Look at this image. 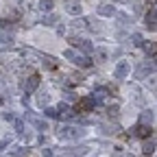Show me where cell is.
I'll return each instance as SVG.
<instances>
[{
	"label": "cell",
	"instance_id": "6da1fadb",
	"mask_svg": "<svg viewBox=\"0 0 157 157\" xmlns=\"http://www.w3.org/2000/svg\"><path fill=\"white\" fill-rule=\"evenodd\" d=\"M57 135L61 137V140H78V137H83L85 131L81 127H70V124H63L57 129Z\"/></svg>",
	"mask_w": 157,
	"mask_h": 157
},
{
	"label": "cell",
	"instance_id": "7a4b0ae2",
	"mask_svg": "<svg viewBox=\"0 0 157 157\" xmlns=\"http://www.w3.org/2000/svg\"><path fill=\"white\" fill-rule=\"evenodd\" d=\"M63 57L66 59H70V61L74 63V66H81V68H90L92 66V61L85 57V55H81V52H76L74 48H68V50H63Z\"/></svg>",
	"mask_w": 157,
	"mask_h": 157
},
{
	"label": "cell",
	"instance_id": "3957f363",
	"mask_svg": "<svg viewBox=\"0 0 157 157\" xmlns=\"http://www.w3.org/2000/svg\"><path fill=\"white\" fill-rule=\"evenodd\" d=\"M22 87H24V92H26V94H31L33 90H37V87H39V76H37V74H31L26 81L22 83Z\"/></svg>",
	"mask_w": 157,
	"mask_h": 157
},
{
	"label": "cell",
	"instance_id": "277c9868",
	"mask_svg": "<svg viewBox=\"0 0 157 157\" xmlns=\"http://www.w3.org/2000/svg\"><path fill=\"white\" fill-rule=\"evenodd\" d=\"M96 105H98V103L94 101L92 96H85V98H81V101H78V111H85V113H87V111H92Z\"/></svg>",
	"mask_w": 157,
	"mask_h": 157
},
{
	"label": "cell",
	"instance_id": "5b68a950",
	"mask_svg": "<svg viewBox=\"0 0 157 157\" xmlns=\"http://www.w3.org/2000/svg\"><path fill=\"white\" fill-rule=\"evenodd\" d=\"M127 74H129V63L127 61H120L116 66V70H113V76L116 78H127Z\"/></svg>",
	"mask_w": 157,
	"mask_h": 157
},
{
	"label": "cell",
	"instance_id": "8992f818",
	"mask_svg": "<svg viewBox=\"0 0 157 157\" xmlns=\"http://www.w3.org/2000/svg\"><path fill=\"white\" fill-rule=\"evenodd\" d=\"M131 135H137V137H144V140H146V137L151 135V127H148V124H137V127L131 131Z\"/></svg>",
	"mask_w": 157,
	"mask_h": 157
},
{
	"label": "cell",
	"instance_id": "52a82bcc",
	"mask_svg": "<svg viewBox=\"0 0 157 157\" xmlns=\"http://www.w3.org/2000/svg\"><path fill=\"white\" fill-rule=\"evenodd\" d=\"M74 46L76 48H81L83 52H94V46H92V42H90V39H76V42H74Z\"/></svg>",
	"mask_w": 157,
	"mask_h": 157
},
{
	"label": "cell",
	"instance_id": "ba28073f",
	"mask_svg": "<svg viewBox=\"0 0 157 157\" xmlns=\"http://www.w3.org/2000/svg\"><path fill=\"white\" fill-rule=\"evenodd\" d=\"M155 120V113H153V109H144L142 113H140V124H148L151 127V122Z\"/></svg>",
	"mask_w": 157,
	"mask_h": 157
},
{
	"label": "cell",
	"instance_id": "9c48e42d",
	"mask_svg": "<svg viewBox=\"0 0 157 157\" xmlns=\"http://www.w3.org/2000/svg\"><path fill=\"white\" fill-rule=\"evenodd\" d=\"M153 70H155V66L151 63V59H148V61H144V63H142L140 68H137V76H140V78H142V76H146V74H151Z\"/></svg>",
	"mask_w": 157,
	"mask_h": 157
},
{
	"label": "cell",
	"instance_id": "30bf717a",
	"mask_svg": "<svg viewBox=\"0 0 157 157\" xmlns=\"http://www.w3.org/2000/svg\"><path fill=\"white\" fill-rule=\"evenodd\" d=\"M66 11H68V13H72V15H81L83 7H81V2H74V0H70V2L66 5Z\"/></svg>",
	"mask_w": 157,
	"mask_h": 157
},
{
	"label": "cell",
	"instance_id": "8fae6325",
	"mask_svg": "<svg viewBox=\"0 0 157 157\" xmlns=\"http://www.w3.org/2000/svg\"><path fill=\"white\" fill-rule=\"evenodd\" d=\"M29 120L33 122V127H35L37 131H46V129H48V122H46V120H42V118H35V116H29Z\"/></svg>",
	"mask_w": 157,
	"mask_h": 157
},
{
	"label": "cell",
	"instance_id": "7c38bea8",
	"mask_svg": "<svg viewBox=\"0 0 157 157\" xmlns=\"http://www.w3.org/2000/svg\"><path fill=\"white\" fill-rule=\"evenodd\" d=\"M98 13H101L103 17H113L116 9H113V5H103V7H98Z\"/></svg>",
	"mask_w": 157,
	"mask_h": 157
},
{
	"label": "cell",
	"instance_id": "4fadbf2b",
	"mask_svg": "<svg viewBox=\"0 0 157 157\" xmlns=\"http://www.w3.org/2000/svg\"><path fill=\"white\" fill-rule=\"evenodd\" d=\"M57 111H59V116H63L66 120H70V118L74 116V113H72V109H70L66 103H61V105H59V107H57Z\"/></svg>",
	"mask_w": 157,
	"mask_h": 157
},
{
	"label": "cell",
	"instance_id": "5bb4252c",
	"mask_svg": "<svg viewBox=\"0 0 157 157\" xmlns=\"http://www.w3.org/2000/svg\"><path fill=\"white\" fill-rule=\"evenodd\" d=\"M155 140H144V144H142V153L144 155H153L155 153Z\"/></svg>",
	"mask_w": 157,
	"mask_h": 157
},
{
	"label": "cell",
	"instance_id": "9a60e30c",
	"mask_svg": "<svg viewBox=\"0 0 157 157\" xmlns=\"http://www.w3.org/2000/svg\"><path fill=\"white\" fill-rule=\"evenodd\" d=\"M144 50H146V55H148V57H157V44L146 42V44H144Z\"/></svg>",
	"mask_w": 157,
	"mask_h": 157
},
{
	"label": "cell",
	"instance_id": "2e32d148",
	"mask_svg": "<svg viewBox=\"0 0 157 157\" xmlns=\"http://www.w3.org/2000/svg\"><path fill=\"white\" fill-rule=\"evenodd\" d=\"M105 96H107V90H105V87H101V90H96V92H94V96H92V98H94L96 103H101Z\"/></svg>",
	"mask_w": 157,
	"mask_h": 157
},
{
	"label": "cell",
	"instance_id": "e0dca14e",
	"mask_svg": "<svg viewBox=\"0 0 157 157\" xmlns=\"http://www.w3.org/2000/svg\"><path fill=\"white\" fill-rule=\"evenodd\" d=\"M42 63H44L46 68H50V70H52V68H57L55 59H52V57H48V55H44V57H42Z\"/></svg>",
	"mask_w": 157,
	"mask_h": 157
},
{
	"label": "cell",
	"instance_id": "ac0fdd59",
	"mask_svg": "<svg viewBox=\"0 0 157 157\" xmlns=\"http://www.w3.org/2000/svg\"><path fill=\"white\" fill-rule=\"evenodd\" d=\"M0 44H2V46H11L13 44V37L7 35V33H0Z\"/></svg>",
	"mask_w": 157,
	"mask_h": 157
},
{
	"label": "cell",
	"instance_id": "d6986e66",
	"mask_svg": "<svg viewBox=\"0 0 157 157\" xmlns=\"http://www.w3.org/2000/svg\"><path fill=\"white\" fill-rule=\"evenodd\" d=\"M39 9H42V11H50L52 9V0H39Z\"/></svg>",
	"mask_w": 157,
	"mask_h": 157
},
{
	"label": "cell",
	"instance_id": "ffe728a7",
	"mask_svg": "<svg viewBox=\"0 0 157 157\" xmlns=\"http://www.w3.org/2000/svg\"><path fill=\"white\" fill-rule=\"evenodd\" d=\"M44 24H46V26L57 24V15H52V13H50V15H46V17H44Z\"/></svg>",
	"mask_w": 157,
	"mask_h": 157
},
{
	"label": "cell",
	"instance_id": "44dd1931",
	"mask_svg": "<svg viewBox=\"0 0 157 157\" xmlns=\"http://www.w3.org/2000/svg\"><path fill=\"white\" fill-rule=\"evenodd\" d=\"M44 113H46L48 118H57V116H59V111H57V109H52V107H46V109H44Z\"/></svg>",
	"mask_w": 157,
	"mask_h": 157
},
{
	"label": "cell",
	"instance_id": "7402d4cb",
	"mask_svg": "<svg viewBox=\"0 0 157 157\" xmlns=\"http://www.w3.org/2000/svg\"><path fill=\"white\" fill-rule=\"evenodd\" d=\"M131 42H133L135 46H142V35H140V33H135V35H131Z\"/></svg>",
	"mask_w": 157,
	"mask_h": 157
},
{
	"label": "cell",
	"instance_id": "603a6c76",
	"mask_svg": "<svg viewBox=\"0 0 157 157\" xmlns=\"http://www.w3.org/2000/svg\"><path fill=\"white\" fill-rule=\"evenodd\" d=\"M26 155H29V148H17L11 157H26Z\"/></svg>",
	"mask_w": 157,
	"mask_h": 157
},
{
	"label": "cell",
	"instance_id": "cb8c5ba5",
	"mask_svg": "<svg viewBox=\"0 0 157 157\" xmlns=\"http://www.w3.org/2000/svg\"><path fill=\"white\" fill-rule=\"evenodd\" d=\"M96 57H98V59H103V61H105V59H107V52H105L103 48H98V50H96Z\"/></svg>",
	"mask_w": 157,
	"mask_h": 157
},
{
	"label": "cell",
	"instance_id": "d4e9b609",
	"mask_svg": "<svg viewBox=\"0 0 157 157\" xmlns=\"http://www.w3.org/2000/svg\"><path fill=\"white\" fill-rule=\"evenodd\" d=\"M37 103H39V107H44V105L48 103V96H46V94H44V96H39V98H37Z\"/></svg>",
	"mask_w": 157,
	"mask_h": 157
},
{
	"label": "cell",
	"instance_id": "484cf974",
	"mask_svg": "<svg viewBox=\"0 0 157 157\" xmlns=\"http://www.w3.org/2000/svg\"><path fill=\"white\" fill-rule=\"evenodd\" d=\"M15 131H17V133H24V124L20 122V120H15Z\"/></svg>",
	"mask_w": 157,
	"mask_h": 157
},
{
	"label": "cell",
	"instance_id": "4316f807",
	"mask_svg": "<svg viewBox=\"0 0 157 157\" xmlns=\"http://www.w3.org/2000/svg\"><path fill=\"white\" fill-rule=\"evenodd\" d=\"M118 15V20H120V22H129V15H124V13H116Z\"/></svg>",
	"mask_w": 157,
	"mask_h": 157
},
{
	"label": "cell",
	"instance_id": "83f0119b",
	"mask_svg": "<svg viewBox=\"0 0 157 157\" xmlns=\"http://www.w3.org/2000/svg\"><path fill=\"white\" fill-rule=\"evenodd\" d=\"M42 157H52V151L50 148H42Z\"/></svg>",
	"mask_w": 157,
	"mask_h": 157
},
{
	"label": "cell",
	"instance_id": "f1b7e54d",
	"mask_svg": "<svg viewBox=\"0 0 157 157\" xmlns=\"http://www.w3.org/2000/svg\"><path fill=\"white\" fill-rule=\"evenodd\" d=\"M2 118H5V120H9V122H15V118H13V113H2Z\"/></svg>",
	"mask_w": 157,
	"mask_h": 157
},
{
	"label": "cell",
	"instance_id": "f546056e",
	"mask_svg": "<svg viewBox=\"0 0 157 157\" xmlns=\"http://www.w3.org/2000/svg\"><path fill=\"white\" fill-rule=\"evenodd\" d=\"M116 113H118V107H116V105H113V107H109V116H116Z\"/></svg>",
	"mask_w": 157,
	"mask_h": 157
},
{
	"label": "cell",
	"instance_id": "4dcf8cb0",
	"mask_svg": "<svg viewBox=\"0 0 157 157\" xmlns=\"http://www.w3.org/2000/svg\"><path fill=\"white\" fill-rule=\"evenodd\" d=\"M7 144H9V142H7V140H5V142H0V151H2V148H5V146H7Z\"/></svg>",
	"mask_w": 157,
	"mask_h": 157
},
{
	"label": "cell",
	"instance_id": "1f68e13d",
	"mask_svg": "<svg viewBox=\"0 0 157 157\" xmlns=\"http://www.w3.org/2000/svg\"><path fill=\"white\" fill-rule=\"evenodd\" d=\"M113 2H129V0H113Z\"/></svg>",
	"mask_w": 157,
	"mask_h": 157
},
{
	"label": "cell",
	"instance_id": "d6a6232c",
	"mask_svg": "<svg viewBox=\"0 0 157 157\" xmlns=\"http://www.w3.org/2000/svg\"><path fill=\"white\" fill-rule=\"evenodd\" d=\"M153 11H155V13H157V5H155V9H153Z\"/></svg>",
	"mask_w": 157,
	"mask_h": 157
},
{
	"label": "cell",
	"instance_id": "836d02e7",
	"mask_svg": "<svg viewBox=\"0 0 157 157\" xmlns=\"http://www.w3.org/2000/svg\"><path fill=\"white\" fill-rule=\"evenodd\" d=\"M127 157H131V155H127Z\"/></svg>",
	"mask_w": 157,
	"mask_h": 157
}]
</instances>
